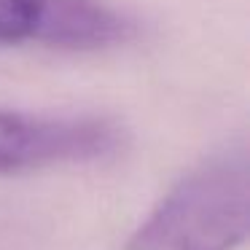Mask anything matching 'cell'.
Returning <instances> with one entry per match:
<instances>
[{
  "instance_id": "obj_1",
  "label": "cell",
  "mask_w": 250,
  "mask_h": 250,
  "mask_svg": "<svg viewBox=\"0 0 250 250\" xmlns=\"http://www.w3.org/2000/svg\"><path fill=\"white\" fill-rule=\"evenodd\" d=\"M250 234V159L234 146L186 172L124 250H237Z\"/></svg>"
},
{
  "instance_id": "obj_2",
  "label": "cell",
  "mask_w": 250,
  "mask_h": 250,
  "mask_svg": "<svg viewBox=\"0 0 250 250\" xmlns=\"http://www.w3.org/2000/svg\"><path fill=\"white\" fill-rule=\"evenodd\" d=\"M124 126L108 116H41L0 110V175L110 159L124 148Z\"/></svg>"
},
{
  "instance_id": "obj_3",
  "label": "cell",
  "mask_w": 250,
  "mask_h": 250,
  "mask_svg": "<svg viewBox=\"0 0 250 250\" xmlns=\"http://www.w3.org/2000/svg\"><path fill=\"white\" fill-rule=\"evenodd\" d=\"M135 24L103 0H49L35 43L67 51H97L121 46Z\"/></svg>"
},
{
  "instance_id": "obj_4",
  "label": "cell",
  "mask_w": 250,
  "mask_h": 250,
  "mask_svg": "<svg viewBox=\"0 0 250 250\" xmlns=\"http://www.w3.org/2000/svg\"><path fill=\"white\" fill-rule=\"evenodd\" d=\"M49 0H0V43L17 46L35 41Z\"/></svg>"
}]
</instances>
